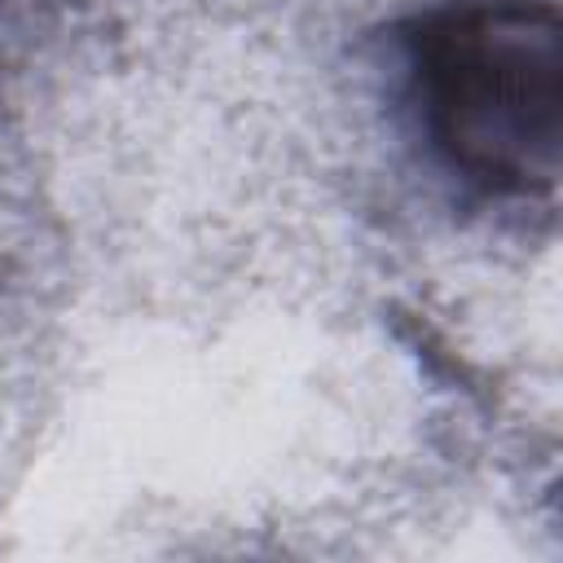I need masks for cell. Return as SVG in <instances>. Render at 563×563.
<instances>
[{"label":"cell","mask_w":563,"mask_h":563,"mask_svg":"<svg viewBox=\"0 0 563 563\" xmlns=\"http://www.w3.org/2000/svg\"><path fill=\"white\" fill-rule=\"evenodd\" d=\"M431 154L488 198H545L563 154V26L550 0H462L405 35Z\"/></svg>","instance_id":"6da1fadb"}]
</instances>
